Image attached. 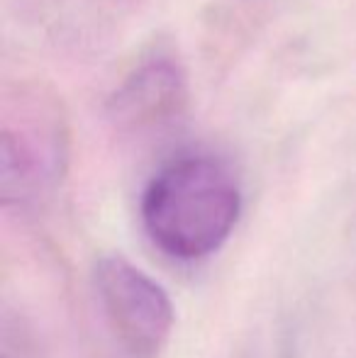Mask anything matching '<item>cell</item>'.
<instances>
[{
    "label": "cell",
    "mask_w": 356,
    "mask_h": 358,
    "mask_svg": "<svg viewBox=\"0 0 356 358\" xmlns=\"http://www.w3.org/2000/svg\"><path fill=\"white\" fill-rule=\"evenodd\" d=\"M147 236L178 261L215 254L242 215V188L232 169L210 154H183L164 164L139 203Z\"/></svg>",
    "instance_id": "cell-1"
},
{
    "label": "cell",
    "mask_w": 356,
    "mask_h": 358,
    "mask_svg": "<svg viewBox=\"0 0 356 358\" xmlns=\"http://www.w3.org/2000/svg\"><path fill=\"white\" fill-rule=\"evenodd\" d=\"M93 285L120 346L132 358H159L176 322L169 292L120 254L98 259Z\"/></svg>",
    "instance_id": "cell-2"
},
{
    "label": "cell",
    "mask_w": 356,
    "mask_h": 358,
    "mask_svg": "<svg viewBox=\"0 0 356 358\" xmlns=\"http://www.w3.org/2000/svg\"><path fill=\"white\" fill-rule=\"evenodd\" d=\"M188 100L185 73L171 57L144 59L120 83L108 103L110 117L122 127L147 129L178 117Z\"/></svg>",
    "instance_id": "cell-3"
}]
</instances>
